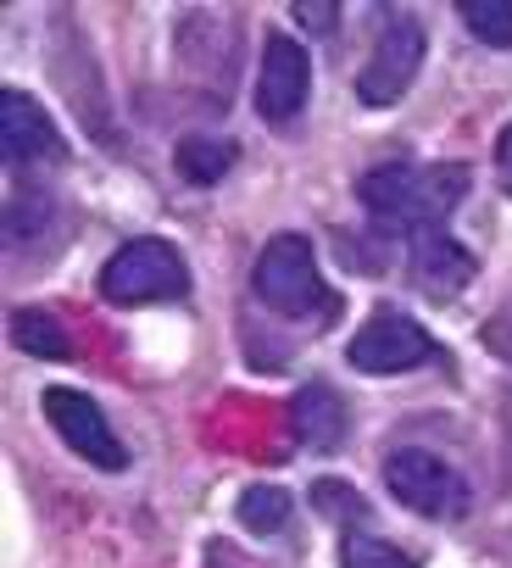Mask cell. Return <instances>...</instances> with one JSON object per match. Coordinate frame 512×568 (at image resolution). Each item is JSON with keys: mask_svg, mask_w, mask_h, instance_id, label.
Masks as SVG:
<instances>
[{"mask_svg": "<svg viewBox=\"0 0 512 568\" xmlns=\"http://www.w3.org/2000/svg\"><path fill=\"white\" fill-rule=\"evenodd\" d=\"M462 190H468V168H457V162H429V168L390 162V168L362 173L357 201H362V212L373 217L379 234H407L412 240L423 229H446Z\"/></svg>", "mask_w": 512, "mask_h": 568, "instance_id": "1", "label": "cell"}, {"mask_svg": "<svg viewBox=\"0 0 512 568\" xmlns=\"http://www.w3.org/2000/svg\"><path fill=\"white\" fill-rule=\"evenodd\" d=\"M256 296H263L279 318H313V313H335V296L329 284L318 273V256L301 234H279L263 245V256H256Z\"/></svg>", "mask_w": 512, "mask_h": 568, "instance_id": "2", "label": "cell"}, {"mask_svg": "<svg viewBox=\"0 0 512 568\" xmlns=\"http://www.w3.org/2000/svg\"><path fill=\"white\" fill-rule=\"evenodd\" d=\"M190 291V267L167 240H129L101 267V296L112 307H145V302H178Z\"/></svg>", "mask_w": 512, "mask_h": 568, "instance_id": "3", "label": "cell"}, {"mask_svg": "<svg viewBox=\"0 0 512 568\" xmlns=\"http://www.w3.org/2000/svg\"><path fill=\"white\" fill-rule=\"evenodd\" d=\"M385 485H390V496H396L407 513H423V518H462L468 501H473L468 479H462L446 457H434V452H423V446L390 452V457H385Z\"/></svg>", "mask_w": 512, "mask_h": 568, "instance_id": "4", "label": "cell"}, {"mask_svg": "<svg viewBox=\"0 0 512 568\" xmlns=\"http://www.w3.org/2000/svg\"><path fill=\"white\" fill-rule=\"evenodd\" d=\"M351 368L362 374H407V368H423L429 357H440V346L429 341V329L396 307H379L346 346Z\"/></svg>", "mask_w": 512, "mask_h": 568, "instance_id": "5", "label": "cell"}, {"mask_svg": "<svg viewBox=\"0 0 512 568\" xmlns=\"http://www.w3.org/2000/svg\"><path fill=\"white\" fill-rule=\"evenodd\" d=\"M423 68V23L418 18H390L385 34L373 40V57L357 73V101L362 106H396Z\"/></svg>", "mask_w": 512, "mask_h": 568, "instance_id": "6", "label": "cell"}, {"mask_svg": "<svg viewBox=\"0 0 512 568\" xmlns=\"http://www.w3.org/2000/svg\"><path fill=\"white\" fill-rule=\"evenodd\" d=\"M45 418H51V429L84 457V463H95V468H106V474H117V468H129V452H123V440L112 435V424H106V413L84 396V390H68V385H51L45 390Z\"/></svg>", "mask_w": 512, "mask_h": 568, "instance_id": "7", "label": "cell"}, {"mask_svg": "<svg viewBox=\"0 0 512 568\" xmlns=\"http://www.w3.org/2000/svg\"><path fill=\"white\" fill-rule=\"evenodd\" d=\"M313 95V62L290 34H268L263 45V73H256V112L268 123H290Z\"/></svg>", "mask_w": 512, "mask_h": 568, "instance_id": "8", "label": "cell"}, {"mask_svg": "<svg viewBox=\"0 0 512 568\" xmlns=\"http://www.w3.org/2000/svg\"><path fill=\"white\" fill-rule=\"evenodd\" d=\"M0 145H7V162H18V168L62 162L68 156L51 112L34 95H23V90H0Z\"/></svg>", "mask_w": 512, "mask_h": 568, "instance_id": "9", "label": "cell"}, {"mask_svg": "<svg viewBox=\"0 0 512 568\" xmlns=\"http://www.w3.org/2000/svg\"><path fill=\"white\" fill-rule=\"evenodd\" d=\"M407 267H412V284H418L429 302H451L462 284L473 278V256H468L446 229H423V234H412Z\"/></svg>", "mask_w": 512, "mask_h": 568, "instance_id": "10", "label": "cell"}, {"mask_svg": "<svg viewBox=\"0 0 512 568\" xmlns=\"http://www.w3.org/2000/svg\"><path fill=\"white\" fill-rule=\"evenodd\" d=\"M290 429H296V440L307 452H329V446L346 440V402L329 385H307V390H296Z\"/></svg>", "mask_w": 512, "mask_h": 568, "instance_id": "11", "label": "cell"}, {"mask_svg": "<svg viewBox=\"0 0 512 568\" xmlns=\"http://www.w3.org/2000/svg\"><path fill=\"white\" fill-rule=\"evenodd\" d=\"M173 168H178L184 184H217L234 168V145L212 140V134H184L178 151H173Z\"/></svg>", "mask_w": 512, "mask_h": 568, "instance_id": "12", "label": "cell"}, {"mask_svg": "<svg viewBox=\"0 0 512 568\" xmlns=\"http://www.w3.org/2000/svg\"><path fill=\"white\" fill-rule=\"evenodd\" d=\"M12 341H18L29 357H45V363L73 357V335L62 329V318H51V313H40V307H18V313H12Z\"/></svg>", "mask_w": 512, "mask_h": 568, "instance_id": "13", "label": "cell"}, {"mask_svg": "<svg viewBox=\"0 0 512 568\" xmlns=\"http://www.w3.org/2000/svg\"><path fill=\"white\" fill-rule=\"evenodd\" d=\"M462 29L490 51H512V7L506 0H462Z\"/></svg>", "mask_w": 512, "mask_h": 568, "instance_id": "14", "label": "cell"}, {"mask_svg": "<svg viewBox=\"0 0 512 568\" xmlns=\"http://www.w3.org/2000/svg\"><path fill=\"white\" fill-rule=\"evenodd\" d=\"M239 524L245 529H256V535H274V529H285V518H290V496L279 490V485H250L245 496H239Z\"/></svg>", "mask_w": 512, "mask_h": 568, "instance_id": "15", "label": "cell"}, {"mask_svg": "<svg viewBox=\"0 0 512 568\" xmlns=\"http://www.w3.org/2000/svg\"><path fill=\"white\" fill-rule=\"evenodd\" d=\"M340 562L346 568H418L396 540H379V535H346V546H340Z\"/></svg>", "mask_w": 512, "mask_h": 568, "instance_id": "16", "label": "cell"}, {"mask_svg": "<svg viewBox=\"0 0 512 568\" xmlns=\"http://www.w3.org/2000/svg\"><path fill=\"white\" fill-rule=\"evenodd\" d=\"M313 507H318L329 524H357V518L368 513V501H362L357 485H346V479H318V485H313Z\"/></svg>", "mask_w": 512, "mask_h": 568, "instance_id": "17", "label": "cell"}, {"mask_svg": "<svg viewBox=\"0 0 512 568\" xmlns=\"http://www.w3.org/2000/svg\"><path fill=\"white\" fill-rule=\"evenodd\" d=\"M484 346L501 357V363H512V296L495 307V318L484 324Z\"/></svg>", "mask_w": 512, "mask_h": 568, "instance_id": "18", "label": "cell"}, {"mask_svg": "<svg viewBox=\"0 0 512 568\" xmlns=\"http://www.w3.org/2000/svg\"><path fill=\"white\" fill-rule=\"evenodd\" d=\"M296 18L307 23V29H335V7H329V0H307V7H296Z\"/></svg>", "mask_w": 512, "mask_h": 568, "instance_id": "19", "label": "cell"}, {"mask_svg": "<svg viewBox=\"0 0 512 568\" xmlns=\"http://www.w3.org/2000/svg\"><path fill=\"white\" fill-rule=\"evenodd\" d=\"M495 168H501V179H506V190H512V123H506L501 140H495Z\"/></svg>", "mask_w": 512, "mask_h": 568, "instance_id": "20", "label": "cell"}]
</instances>
